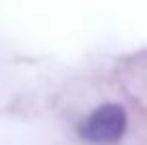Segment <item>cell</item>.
Returning a JSON list of instances; mask_svg holds the SVG:
<instances>
[{
  "instance_id": "cell-1",
  "label": "cell",
  "mask_w": 147,
  "mask_h": 145,
  "mask_svg": "<svg viewBox=\"0 0 147 145\" xmlns=\"http://www.w3.org/2000/svg\"><path fill=\"white\" fill-rule=\"evenodd\" d=\"M126 124H128V117L121 105H100L81 124V137L98 145L117 143L126 132Z\"/></svg>"
}]
</instances>
